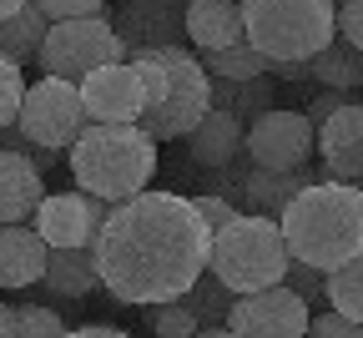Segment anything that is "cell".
Instances as JSON below:
<instances>
[{
	"label": "cell",
	"mask_w": 363,
	"mask_h": 338,
	"mask_svg": "<svg viewBox=\"0 0 363 338\" xmlns=\"http://www.w3.org/2000/svg\"><path fill=\"white\" fill-rule=\"evenodd\" d=\"M91 248L101 263V288L116 303L152 308L182 298L202 278L212 258V227L197 217L192 197L142 187L136 197L111 202Z\"/></svg>",
	"instance_id": "obj_1"
},
{
	"label": "cell",
	"mask_w": 363,
	"mask_h": 338,
	"mask_svg": "<svg viewBox=\"0 0 363 338\" xmlns=\"http://www.w3.org/2000/svg\"><path fill=\"white\" fill-rule=\"evenodd\" d=\"M278 222H283L293 258L333 273V268H343L348 258L363 253V187L318 177L283 207Z\"/></svg>",
	"instance_id": "obj_2"
},
{
	"label": "cell",
	"mask_w": 363,
	"mask_h": 338,
	"mask_svg": "<svg viewBox=\"0 0 363 338\" xmlns=\"http://www.w3.org/2000/svg\"><path fill=\"white\" fill-rule=\"evenodd\" d=\"M66 157L81 192L126 202L157 177V136L142 121H86L81 136L66 147Z\"/></svg>",
	"instance_id": "obj_3"
},
{
	"label": "cell",
	"mask_w": 363,
	"mask_h": 338,
	"mask_svg": "<svg viewBox=\"0 0 363 338\" xmlns=\"http://www.w3.org/2000/svg\"><path fill=\"white\" fill-rule=\"evenodd\" d=\"M293 253H288V237L278 217H262V212H238L227 227L212 232V258L207 268L233 288V293H257L267 283H283Z\"/></svg>",
	"instance_id": "obj_4"
},
{
	"label": "cell",
	"mask_w": 363,
	"mask_h": 338,
	"mask_svg": "<svg viewBox=\"0 0 363 338\" xmlns=\"http://www.w3.org/2000/svg\"><path fill=\"white\" fill-rule=\"evenodd\" d=\"M247 40L272 61H313L338 36L333 0H242Z\"/></svg>",
	"instance_id": "obj_5"
},
{
	"label": "cell",
	"mask_w": 363,
	"mask_h": 338,
	"mask_svg": "<svg viewBox=\"0 0 363 338\" xmlns=\"http://www.w3.org/2000/svg\"><path fill=\"white\" fill-rule=\"evenodd\" d=\"M162 61H167V91L142 111V126L157 136V141H177L187 136L207 107H212V76L202 66V56H187L182 45H157Z\"/></svg>",
	"instance_id": "obj_6"
},
{
	"label": "cell",
	"mask_w": 363,
	"mask_h": 338,
	"mask_svg": "<svg viewBox=\"0 0 363 338\" xmlns=\"http://www.w3.org/2000/svg\"><path fill=\"white\" fill-rule=\"evenodd\" d=\"M86 121L91 116H86V102H81V81H66V76H51V71L26 86L21 116H16V126L26 131V141L35 152H66Z\"/></svg>",
	"instance_id": "obj_7"
},
{
	"label": "cell",
	"mask_w": 363,
	"mask_h": 338,
	"mask_svg": "<svg viewBox=\"0 0 363 338\" xmlns=\"http://www.w3.org/2000/svg\"><path fill=\"white\" fill-rule=\"evenodd\" d=\"M126 40L106 16H71V21H51L40 45V71L66 76V81H86L96 66L121 61Z\"/></svg>",
	"instance_id": "obj_8"
},
{
	"label": "cell",
	"mask_w": 363,
	"mask_h": 338,
	"mask_svg": "<svg viewBox=\"0 0 363 338\" xmlns=\"http://www.w3.org/2000/svg\"><path fill=\"white\" fill-rule=\"evenodd\" d=\"M308 323H313L308 298H298L288 283L238 293L233 308H227V333H242V338H298L308 333Z\"/></svg>",
	"instance_id": "obj_9"
},
{
	"label": "cell",
	"mask_w": 363,
	"mask_h": 338,
	"mask_svg": "<svg viewBox=\"0 0 363 338\" xmlns=\"http://www.w3.org/2000/svg\"><path fill=\"white\" fill-rule=\"evenodd\" d=\"M313 152H318V126L308 121V111L267 107L257 121H247V157L262 167L293 172V167L313 162Z\"/></svg>",
	"instance_id": "obj_10"
},
{
	"label": "cell",
	"mask_w": 363,
	"mask_h": 338,
	"mask_svg": "<svg viewBox=\"0 0 363 338\" xmlns=\"http://www.w3.org/2000/svg\"><path fill=\"white\" fill-rule=\"evenodd\" d=\"M106 212L111 202L96 197V192H45L30 222L51 248H81V243H96Z\"/></svg>",
	"instance_id": "obj_11"
},
{
	"label": "cell",
	"mask_w": 363,
	"mask_h": 338,
	"mask_svg": "<svg viewBox=\"0 0 363 338\" xmlns=\"http://www.w3.org/2000/svg\"><path fill=\"white\" fill-rule=\"evenodd\" d=\"M81 102L91 121H142L147 111V86L136 61H106L81 81Z\"/></svg>",
	"instance_id": "obj_12"
},
{
	"label": "cell",
	"mask_w": 363,
	"mask_h": 338,
	"mask_svg": "<svg viewBox=\"0 0 363 338\" xmlns=\"http://www.w3.org/2000/svg\"><path fill=\"white\" fill-rule=\"evenodd\" d=\"M318 152L333 182L363 187V102H343L328 121H318Z\"/></svg>",
	"instance_id": "obj_13"
},
{
	"label": "cell",
	"mask_w": 363,
	"mask_h": 338,
	"mask_svg": "<svg viewBox=\"0 0 363 338\" xmlns=\"http://www.w3.org/2000/svg\"><path fill=\"white\" fill-rule=\"evenodd\" d=\"M45 197L40 162L21 147H0V222H30Z\"/></svg>",
	"instance_id": "obj_14"
},
{
	"label": "cell",
	"mask_w": 363,
	"mask_h": 338,
	"mask_svg": "<svg viewBox=\"0 0 363 338\" xmlns=\"http://www.w3.org/2000/svg\"><path fill=\"white\" fill-rule=\"evenodd\" d=\"M51 243L35 232V222H0V288L16 293V288L40 283Z\"/></svg>",
	"instance_id": "obj_15"
},
{
	"label": "cell",
	"mask_w": 363,
	"mask_h": 338,
	"mask_svg": "<svg viewBox=\"0 0 363 338\" xmlns=\"http://www.w3.org/2000/svg\"><path fill=\"white\" fill-rule=\"evenodd\" d=\"M318 177H328V167H308V162H303V167H293V172H278V167L252 162L247 177H242V202H247V212L283 217V207L298 197L308 182H318Z\"/></svg>",
	"instance_id": "obj_16"
},
{
	"label": "cell",
	"mask_w": 363,
	"mask_h": 338,
	"mask_svg": "<svg viewBox=\"0 0 363 338\" xmlns=\"http://www.w3.org/2000/svg\"><path fill=\"white\" fill-rule=\"evenodd\" d=\"M40 288L61 303H81L101 288V263H96V248L81 243V248H51L45 258V273H40Z\"/></svg>",
	"instance_id": "obj_17"
},
{
	"label": "cell",
	"mask_w": 363,
	"mask_h": 338,
	"mask_svg": "<svg viewBox=\"0 0 363 338\" xmlns=\"http://www.w3.org/2000/svg\"><path fill=\"white\" fill-rule=\"evenodd\" d=\"M187 141V157L197 162V167H207V172H217V167H227L233 157H242L247 152V131H242V121L233 116V111H222V107H207V116L182 136Z\"/></svg>",
	"instance_id": "obj_18"
},
{
	"label": "cell",
	"mask_w": 363,
	"mask_h": 338,
	"mask_svg": "<svg viewBox=\"0 0 363 338\" xmlns=\"http://www.w3.org/2000/svg\"><path fill=\"white\" fill-rule=\"evenodd\" d=\"M182 31L197 51H222L247 36V21H242V0H187L182 6Z\"/></svg>",
	"instance_id": "obj_19"
},
{
	"label": "cell",
	"mask_w": 363,
	"mask_h": 338,
	"mask_svg": "<svg viewBox=\"0 0 363 338\" xmlns=\"http://www.w3.org/2000/svg\"><path fill=\"white\" fill-rule=\"evenodd\" d=\"M308 81L333 86V91H363V45H353L348 36H333L308 61Z\"/></svg>",
	"instance_id": "obj_20"
},
{
	"label": "cell",
	"mask_w": 363,
	"mask_h": 338,
	"mask_svg": "<svg viewBox=\"0 0 363 338\" xmlns=\"http://www.w3.org/2000/svg\"><path fill=\"white\" fill-rule=\"evenodd\" d=\"M45 31H51V16H45L35 0H26V6L16 16L0 21V51H6L11 61H40V45H45Z\"/></svg>",
	"instance_id": "obj_21"
},
{
	"label": "cell",
	"mask_w": 363,
	"mask_h": 338,
	"mask_svg": "<svg viewBox=\"0 0 363 338\" xmlns=\"http://www.w3.org/2000/svg\"><path fill=\"white\" fill-rule=\"evenodd\" d=\"M212 107L233 111L238 121H257L272 107V81L267 76H247V81H222L212 76Z\"/></svg>",
	"instance_id": "obj_22"
},
{
	"label": "cell",
	"mask_w": 363,
	"mask_h": 338,
	"mask_svg": "<svg viewBox=\"0 0 363 338\" xmlns=\"http://www.w3.org/2000/svg\"><path fill=\"white\" fill-rule=\"evenodd\" d=\"M202 66H207V76H222V81H247V76H267L272 56L257 51V45L242 36L233 45H222V51H202Z\"/></svg>",
	"instance_id": "obj_23"
},
{
	"label": "cell",
	"mask_w": 363,
	"mask_h": 338,
	"mask_svg": "<svg viewBox=\"0 0 363 338\" xmlns=\"http://www.w3.org/2000/svg\"><path fill=\"white\" fill-rule=\"evenodd\" d=\"M233 288H227L212 268H202V278L182 293V303H187L192 313H197V323H202V333H212V328H227V308H233Z\"/></svg>",
	"instance_id": "obj_24"
},
{
	"label": "cell",
	"mask_w": 363,
	"mask_h": 338,
	"mask_svg": "<svg viewBox=\"0 0 363 338\" xmlns=\"http://www.w3.org/2000/svg\"><path fill=\"white\" fill-rule=\"evenodd\" d=\"M328 303H333V308H343L348 318H358V323H363V253H358V258H348L343 268H333V273H328Z\"/></svg>",
	"instance_id": "obj_25"
},
{
	"label": "cell",
	"mask_w": 363,
	"mask_h": 338,
	"mask_svg": "<svg viewBox=\"0 0 363 338\" xmlns=\"http://www.w3.org/2000/svg\"><path fill=\"white\" fill-rule=\"evenodd\" d=\"M152 328L162 338H192L202 323H197V313L182 303V298H167V303H152Z\"/></svg>",
	"instance_id": "obj_26"
},
{
	"label": "cell",
	"mask_w": 363,
	"mask_h": 338,
	"mask_svg": "<svg viewBox=\"0 0 363 338\" xmlns=\"http://www.w3.org/2000/svg\"><path fill=\"white\" fill-rule=\"evenodd\" d=\"M21 96H26L21 61H11L6 51H0V131L16 126V116H21Z\"/></svg>",
	"instance_id": "obj_27"
},
{
	"label": "cell",
	"mask_w": 363,
	"mask_h": 338,
	"mask_svg": "<svg viewBox=\"0 0 363 338\" xmlns=\"http://www.w3.org/2000/svg\"><path fill=\"white\" fill-rule=\"evenodd\" d=\"M283 283L293 288L298 298H308V303H323V298H328V273H323V268H313V263H303V258L288 263Z\"/></svg>",
	"instance_id": "obj_28"
},
{
	"label": "cell",
	"mask_w": 363,
	"mask_h": 338,
	"mask_svg": "<svg viewBox=\"0 0 363 338\" xmlns=\"http://www.w3.org/2000/svg\"><path fill=\"white\" fill-rule=\"evenodd\" d=\"M16 333L56 338V333H66V318H61L56 308H45V303H21V308H16Z\"/></svg>",
	"instance_id": "obj_29"
},
{
	"label": "cell",
	"mask_w": 363,
	"mask_h": 338,
	"mask_svg": "<svg viewBox=\"0 0 363 338\" xmlns=\"http://www.w3.org/2000/svg\"><path fill=\"white\" fill-rule=\"evenodd\" d=\"M192 207H197V217L217 232V227H227V222H233L242 207L233 202V197H222V192H197V197H192Z\"/></svg>",
	"instance_id": "obj_30"
},
{
	"label": "cell",
	"mask_w": 363,
	"mask_h": 338,
	"mask_svg": "<svg viewBox=\"0 0 363 338\" xmlns=\"http://www.w3.org/2000/svg\"><path fill=\"white\" fill-rule=\"evenodd\" d=\"M308 333H318V338H363V323L348 318L343 308H328V313H318L308 323Z\"/></svg>",
	"instance_id": "obj_31"
},
{
	"label": "cell",
	"mask_w": 363,
	"mask_h": 338,
	"mask_svg": "<svg viewBox=\"0 0 363 338\" xmlns=\"http://www.w3.org/2000/svg\"><path fill=\"white\" fill-rule=\"evenodd\" d=\"M51 21H71V16H101L106 0H35Z\"/></svg>",
	"instance_id": "obj_32"
},
{
	"label": "cell",
	"mask_w": 363,
	"mask_h": 338,
	"mask_svg": "<svg viewBox=\"0 0 363 338\" xmlns=\"http://www.w3.org/2000/svg\"><path fill=\"white\" fill-rule=\"evenodd\" d=\"M343 102H353V91H333V86H318V96H308V121H328Z\"/></svg>",
	"instance_id": "obj_33"
},
{
	"label": "cell",
	"mask_w": 363,
	"mask_h": 338,
	"mask_svg": "<svg viewBox=\"0 0 363 338\" xmlns=\"http://www.w3.org/2000/svg\"><path fill=\"white\" fill-rule=\"evenodd\" d=\"M338 36L363 45V0H338Z\"/></svg>",
	"instance_id": "obj_34"
},
{
	"label": "cell",
	"mask_w": 363,
	"mask_h": 338,
	"mask_svg": "<svg viewBox=\"0 0 363 338\" xmlns=\"http://www.w3.org/2000/svg\"><path fill=\"white\" fill-rule=\"evenodd\" d=\"M272 71L283 81H308V61H272Z\"/></svg>",
	"instance_id": "obj_35"
},
{
	"label": "cell",
	"mask_w": 363,
	"mask_h": 338,
	"mask_svg": "<svg viewBox=\"0 0 363 338\" xmlns=\"http://www.w3.org/2000/svg\"><path fill=\"white\" fill-rule=\"evenodd\" d=\"M0 333H16V308L0 303Z\"/></svg>",
	"instance_id": "obj_36"
},
{
	"label": "cell",
	"mask_w": 363,
	"mask_h": 338,
	"mask_svg": "<svg viewBox=\"0 0 363 338\" xmlns=\"http://www.w3.org/2000/svg\"><path fill=\"white\" fill-rule=\"evenodd\" d=\"M81 333H86V338H121V333H116V328H106V323H96V328H81Z\"/></svg>",
	"instance_id": "obj_37"
},
{
	"label": "cell",
	"mask_w": 363,
	"mask_h": 338,
	"mask_svg": "<svg viewBox=\"0 0 363 338\" xmlns=\"http://www.w3.org/2000/svg\"><path fill=\"white\" fill-rule=\"evenodd\" d=\"M21 6H26V0H0V21H6V16H16Z\"/></svg>",
	"instance_id": "obj_38"
}]
</instances>
